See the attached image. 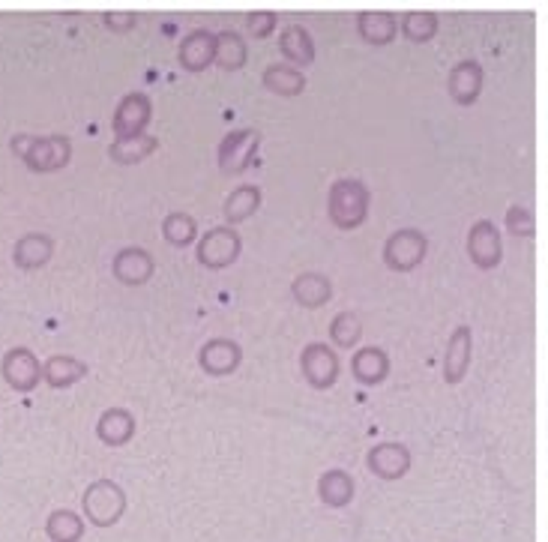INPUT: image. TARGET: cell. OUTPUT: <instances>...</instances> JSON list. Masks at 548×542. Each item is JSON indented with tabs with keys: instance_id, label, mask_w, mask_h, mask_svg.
Instances as JSON below:
<instances>
[{
	"instance_id": "obj_9",
	"label": "cell",
	"mask_w": 548,
	"mask_h": 542,
	"mask_svg": "<svg viewBox=\"0 0 548 542\" xmlns=\"http://www.w3.org/2000/svg\"><path fill=\"white\" fill-rule=\"evenodd\" d=\"M153 120V102L147 93H126L114 111V120H111V129L117 138H135V135H144L147 123Z\"/></svg>"
},
{
	"instance_id": "obj_4",
	"label": "cell",
	"mask_w": 548,
	"mask_h": 542,
	"mask_svg": "<svg viewBox=\"0 0 548 542\" xmlns=\"http://www.w3.org/2000/svg\"><path fill=\"white\" fill-rule=\"evenodd\" d=\"M429 252V240L423 231L417 228H402L396 234L387 237L384 243V264L396 273H411L426 261Z\"/></svg>"
},
{
	"instance_id": "obj_20",
	"label": "cell",
	"mask_w": 548,
	"mask_h": 542,
	"mask_svg": "<svg viewBox=\"0 0 548 542\" xmlns=\"http://www.w3.org/2000/svg\"><path fill=\"white\" fill-rule=\"evenodd\" d=\"M291 297L303 306V309H321L330 303L333 297V285L327 276L321 273H300L294 282H291Z\"/></svg>"
},
{
	"instance_id": "obj_23",
	"label": "cell",
	"mask_w": 548,
	"mask_h": 542,
	"mask_svg": "<svg viewBox=\"0 0 548 542\" xmlns=\"http://www.w3.org/2000/svg\"><path fill=\"white\" fill-rule=\"evenodd\" d=\"M357 33L369 45H390L396 39V33H399V21L390 12H360Z\"/></svg>"
},
{
	"instance_id": "obj_11",
	"label": "cell",
	"mask_w": 548,
	"mask_h": 542,
	"mask_svg": "<svg viewBox=\"0 0 548 542\" xmlns=\"http://www.w3.org/2000/svg\"><path fill=\"white\" fill-rule=\"evenodd\" d=\"M153 270H156V261H153V255H150L147 249H141V246H126V249H120V252L114 255V261H111L114 279L123 282V285H132V288L147 285V282L153 279Z\"/></svg>"
},
{
	"instance_id": "obj_8",
	"label": "cell",
	"mask_w": 548,
	"mask_h": 542,
	"mask_svg": "<svg viewBox=\"0 0 548 542\" xmlns=\"http://www.w3.org/2000/svg\"><path fill=\"white\" fill-rule=\"evenodd\" d=\"M0 375L15 393H30L42 381V363L27 348H12L0 360Z\"/></svg>"
},
{
	"instance_id": "obj_1",
	"label": "cell",
	"mask_w": 548,
	"mask_h": 542,
	"mask_svg": "<svg viewBox=\"0 0 548 542\" xmlns=\"http://www.w3.org/2000/svg\"><path fill=\"white\" fill-rule=\"evenodd\" d=\"M9 147L36 174L60 171L72 159V141L66 135H15Z\"/></svg>"
},
{
	"instance_id": "obj_5",
	"label": "cell",
	"mask_w": 548,
	"mask_h": 542,
	"mask_svg": "<svg viewBox=\"0 0 548 542\" xmlns=\"http://www.w3.org/2000/svg\"><path fill=\"white\" fill-rule=\"evenodd\" d=\"M258 147H261V132H258V129H249V126H246V129L228 132V135L219 141V171L228 174V177L243 174V171L252 165Z\"/></svg>"
},
{
	"instance_id": "obj_10",
	"label": "cell",
	"mask_w": 548,
	"mask_h": 542,
	"mask_svg": "<svg viewBox=\"0 0 548 542\" xmlns=\"http://www.w3.org/2000/svg\"><path fill=\"white\" fill-rule=\"evenodd\" d=\"M468 255L480 270H495L504 258V243L501 231L495 228L492 219H480L468 231Z\"/></svg>"
},
{
	"instance_id": "obj_14",
	"label": "cell",
	"mask_w": 548,
	"mask_h": 542,
	"mask_svg": "<svg viewBox=\"0 0 548 542\" xmlns=\"http://www.w3.org/2000/svg\"><path fill=\"white\" fill-rule=\"evenodd\" d=\"M471 351H474V336H471V327H456L450 342H447V351H444V381L447 384H462L468 369H471Z\"/></svg>"
},
{
	"instance_id": "obj_26",
	"label": "cell",
	"mask_w": 548,
	"mask_h": 542,
	"mask_svg": "<svg viewBox=\"0 0 548 542\" xmlns=\"http://www.w3.org/2000/svg\"><path fill=\"white\" fill-rule=\"evenodd\" d=\"M318 498L333 507V510H342L354 501V480L345 474V471H327L321 480H318Z\"/></svg>"
},
{
	"instance_id": "obj_15",
	"label": "cell",
	"mask_w": 548,
	"mask_h": 542,
	"mask_svg": "<svg viewBox=\"0 0 548 542\" xmlns=\"http://www.w3.org/2000/svg\"><path fill=\"white\" fill-rule=\"evenodd\" d=\"M447 90L453 102L459 105H474L483 93V66L477 60H462L450 69L447 75Z\"/></svg>"
},
{
	"instance_id": "obj_7",
	"label": "cell",
	"mask_w": 548,
	"mask_h": 542,
	"mask_svg": "<svg viewBox=\"0 0 548 542\" xmlns=\"http://www.w3.org/2000/svg\"><path fill=\"white\" fill-rule=\"evenodd\" d=\"M300 369H303V378L315 387V390H330L336 381H339V357L330 345L324 342H312L303 348L300 354Z\"/></svg>"
},
{
	"instance_id": "obj_13",
	"label": "cell",
	"mask_w": 548,
	"mask_h": 542,
	"mask_svg": "<svg viewBox=\"0 0 548 542\" xmlns=\"http://www.w3.org/2000/svg\"><path fill=\"white\" fill-rule=\"evenodd\" d=\"M366 465L378 480H402L411 471V450L402 444H378L369 450Z\"/></svg>"
},
{
	"instance_id": "obj_35",
	"label": "cell",
	"mask_w": 548,
	"mask_h": 542,
	"mask_svg": "<svg viewBox=\"0 0 548 542\" xmlns=\"http://www.w3.org/2000/svg\"><path fill=\"white\" fill-rule=\"evenodd\" d=\"M102 21H105V27H108V30H117V33H123V30H132V27H135V15H129V12H108Z\"/></svg>"
},
{
	"instance_id": "obj_31",
	"label": "cell",
	"mask_w": 548,
	"mask_h": 542,
	"mask_svg": "<svg viewBox=\"0 0 548 542\" xmlns=\"http://www.w3.org/2000/svg\"><path fill=\"white\" fill-rule=\"evenodd\" d=\"M402 36L411 42H429L438 33V15L435 12H408L399 24Z\"/></svg>"
},
{
	"instance_id": "obj_22",
	"label": "cell",
	"mask_w": 548,
	"mask_h": 542,
	"mask_svg": "<svg viewBox=\"0 0 548 542\" xmlns=\"http://www.w3.org/2000/svg\"><path fill=\"white\" fill-rule=\"evenodd\" d=\"M279 51L300 66H309L315 60V39L303 24H288L279 36Z\"/></svg>"
},
{
	"instance_id": "obj_16",
	"label": "cell",
	"mask_w": 548,
	"mask_h": 542,
	"mask_svg": "<svg viewBox=\"0 0 548 542\" xmlns=\"http://www.w3.org/2000/svg\"><path fill=\"white\" fill-rule=\"evenodd\" d=\"M213 54H216V33L198 27L192 30L183 42H180V66L186 72H204L207 66H213Z\"/></svg>"
},
{
	"instance_id": "obj_29",
	"label": "cell",
	"mask_w": 548,
	"mask_h": 542,
	"mask_svg": "<svg viewBox=\"0 0 548 542\" xmlns=\"http://www.w3.org/2000/svg\"><path fill=\"white\" fill-rule=\"evenodd\" d=\"M45 534L51 542H78L84 537V519L72 510H54L45 522Z\"/></svg>"
},
{
	"instance_id": "obj_34",
	"label": "cell",
	"mask_w": 548,
	"mask_h": 542,
	"mask_svg": "<svg viewBox=\"0 0 548 542\" xmlns=\"http://www.w3.org/2000/svg\"><path fill=\"white\" fill-rule=\"evenodd\" d=\"M246 27L255 39H267L273 30H276V15L273 12H252L246 18Z\"/></svg>"
},
{
	"instance_id": "obj_30",
	"label": "cell",
	"mask_w": 548,
	"mask_h": 542,
	"mask_svg": "<svg viewBox=\"0 0 548 542\" xmlns=\"http://www.w3.org/2000/svg\"><path fill=\"white\" fill-rule=\"evenodd\" d=\"M162 237L177 246V249H186L198 240V225L189 213H168L165 222H162Z\"/></svg>"
},
{
	"instance_id": "obj_17",
	"label": "cell",
	"mask_w": 548,
	"mask_h": 542,
	"mask_svg": "<svg viewBox=\"0 0 548 542\" xmlns=\"http://www.w3.org/2000/svg\"><path fill=\"white\" fill-rule=\"evenodd\" d=\"M51 255H54V240L48 234H39V231L18 237L12 246V261L21 270H39L51 261Z\"/></svg>"
},
{
	"instance_id": "obj_3",
	"label": "cell",
	"mask_w": 548,
	"mask_h": 542,
	"mask_svg": "<svg viewBox=\"0 0 548 542\" xmlns=\"http://www.w3.org/2000/svg\"><path fill=\"white\" fill-rule=\"evenodd\" d=\"M84 519L96 528H111L123 519L126 513V495L117 483L111 480H93L84 495H81Z\"/></svg>"
},
{
	"instance_id": "obj_21",
	"label": "cell",
	"mask_w": 548,
	"mask_h": 542,
	"mask_svg": "<svg viewBox=\"0 0 548 542\" xmlns=\"http://www.w3.org/2000/svg\"><path fill=\"white\" fill-rule=\"evenodd\" d=\"M87 375V366L69 354H57V357H48L42 363V381L54 390H66L72 384H78L81 378Z\"/></svg>"
},
{
	"instance_id": "obj_6",
	"label": "cell",
	"mask_w": 548,
	"mask_h": 542,
	"mask_svg": "<svg viewBox=\"0 0 548 542\" xmlns=\"http://www.w3.org/2000/svg\"><path fill=\"white\" fill-rule=\"evenodd\" d=\"M240 234L231 225H219L210 228L201 240H198V264L207 270H225L240 258Z\"/></svg>"
},
{
	"instance_id": "obj_19",
	"label": "cell",
	"mask_w": 548,
	"mask_h": 542,
	"mask_svg": "<svg viewBox=\"0 0 548 542\" xmlns=\"http://www.w3.org/2000/svg\"><path fill=\"white\" fill-rule=\"evenodd\" d=\"M135 435V417L126 408H108L96 423V438L105 447H123Z\"/></svg>"
},
{
	"instance_id": "obj_27",
	"label": "cell",
	"mask_w": 548,
	"mask_h": 542,
	"mask_svg": "<svg viewBox=\"0 0 548 542\" xmlns=\"http://www.w3.org/2000/svg\"><path fill=\"white\" fill-rule=\"evenodd\" d=\"M246 57H249L246 39H243L237 30H222V33H216V54H213V63H219V66L228 69V72H237V69L246 66Z\"/></svg>"
},
{
	"instance_id": "obj_24",
	"label": "cell",
	"mask_w": 548,
	"mask_h": 542,
	"mask_svg": "<svg viewBox=\"0 0 548 542\" xmlns=\"http://www.w3.org/2000/svg\"><path fill=\"white\" fill-rule=\"evenodd\" d=\"M261 81L276 96H300L306 90V75L297 66H285V63L267 66L264 75H261Z\"/></svg>"
},
{
	"instance_id": "obj_2",
	"label": "cell",
	"mask_w": 548,
	"mask_h": 542,
	"mask_svg": "<svg viewBox=\"0 0 548 542\" xmlns=\"http://www.w3.org/2000/svg\"><path fill=\"white\" fill-rule=\"evenodd\" d=\"M369 189L366 183L354 180V177H342L330 186L327 195V216L339 231H354L369 219Z\"/></svg>"
},
{
	"instance_id": "obj_32",
	"label": "cell",
	"mask_w": 548,
	"mask_h": 542,
	"mask_svg": "<svg viewBox=\"0 0 548 542\" xmlns=\"http://www.w3.org/2000/svg\"><path fill=\"white\" fill-rule=\"evenodd\" d=\"M363 336V324L354 312H339L330 321V339L336 348H354Z\"/></svg>"
},
{
	"instance_id": "obj_33",
	"label": "cell",
	"mask_w": 548,
	"mask_h": 542,
	"mask_svg": "<svg viewBox=\"0 0 548 542\" xmlns=\"http://www.w3.org/2000/svg\"><path fill=\"white\" fill-rule=\"evenodd\" d=\"M507 228L519 237H531L534 234V213L528 207H510L507 210Z\"/></svg>"
},
{
	"instance_id": "obj_25",
	"label": "cell",
	"mask_w": 548,
	"mask_h": 542,
	"mask_svg": "<svg viewBox=\"0 0 548 542\" xmlns=\"http://www.w3.org/2000/svg\"><path fill=\"white\" fill-rule=\"evenodd\" d=\"M156 147H159V141L144 132V135H135V138H114V144L108 147V156L117 165H138L150 153H156Z\"/></svg>"
},
{
	"instance_id": "obj_28",
	"label": "cell",
	"mask_w": 548,
	"mask_h": 542,
	"mask_svg": "<svg viewBox=\"0 0 548 542\" xmlns=\"http://www.w3.org/2000/svg\"><path fill=\"white\" fill-rule=\"evenodd\" d=\"M261 207V189L258 186H237L228 198H225V219L228 225H237V222H246L258 213Z\"/></svg>"
},
{
	"instance_id": "obj_18",
	"label": "cell",
	"mask_w": 548,
	"mask_h": 542,
	"mask_svg": "<svg viewBox=\"0 0 548 542\" xmlns=\"http://www.w3.org/2000/svg\"><path fill=\"white\" fill-rule=\"evenodd\" d=\"M351 375H354L360 384H366V387L381 384V381L390 375V357H387V351H384V348H375V345L360 348V351L354 354V360H351Z\"/></svg>"
},
{
	"instance_id": "obj_12",
	"label": "cell",
	"mask_w": 548,
	"mask_h": 542,
	"mask_svg": "<svg viewBox=\"0 0 548 542\" xmlns=\"http://www.w3.org/2000/svg\"><path fill=\"white\" fill-rule=\"evenodd\" d=\"M198 363L207 375L213 378H225L231 372H237V366L243 363V351L234 339H210L204 342V348L198 351Z\"/></svg>"
}]
</instances>
